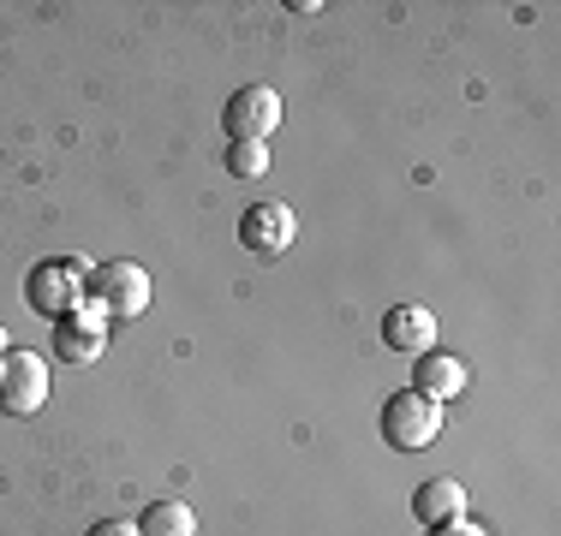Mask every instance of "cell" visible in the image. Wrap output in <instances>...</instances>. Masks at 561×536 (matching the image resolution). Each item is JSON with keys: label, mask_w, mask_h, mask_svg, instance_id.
I'll return each mask as SVG.
<instances>
[{"label": "cell", "mask_w": 561, "mask_h": 536, "mask_svg": "<svg viewBox=\"0 0 561 536\" xmlns=\"http://www.w3.org/2000/svg\"><path fill=\"white\" fill-rule=\"evenodd\" d=\"M382 340L407 358H424V352H436V316L424 311V304H394V311L382 316Z\"/></svg>", "instance_id": "8"}, {"label": "cell", "mask_w": 561, "mask_h": 536, "mask_svg": "<svg viewBox=\"0 0 561 536\" xmlns=\"http://www.w3.org/2000/svg\"><path fill=\"white\" fill-rule=\"evenodd\" d=\"M412 518H419L424 531L431 525H448V518H466V489L454 477H431L412 489Z\"/></svg>", "instance_id": "10"}, {"label": "cell", "mask_w": 561, "mask_h": 536, "mask_svg": "<svg viewBox=\"0 0 561 536\" xmlns=\"http://www.w3.org/2000/svg\"><path fill=\"white\" fill-rule=\"evenodd\" d=\"M48 364L36 352H19L12 346L7 358H0V411L7 418H31V411H43L48 406Z\"/></svg>", "instance_id": "5"}, {"label": "cell", "mask_w": 561, "mask_h": 536, "mask_svg": "<svg viewBox=\"0 0 561 536\" xmlns=\"http://www.w3.org/2000/svg\"><path fill=\"white\" fill-rule=\"evenodd\" d=\"M90 536H138V525H126V518H102Z\"/></svg>", "instance_id": "14"}, {"label": "cell", "mask_w": 561, "mask_h": 536, "mask_svg": "<svg viewBox=\"0 0 561 536\" xmlns=\"http://www.w3.org/2000/svg\"><path fill=\"white\" fill-rule=\"evenodd\" d=\"M48 346H55L60 364H96L102 346H108V316L102 311H66L55 316V334H48Z\"/></svg>", "instance_id": "7"}, {"label": "cell", "mask_w": 561, "mask_h": 536, "mask_svg": "<svg viewBox=\"0 0 561 536\" xmlns=\"http://www.w3.org/2000/svg\"><path fill=\"white\" fill-rule=\"evenodd\" d=\"M293 238H299V214L287 203H251L239 214V245H245L251 257H287Z\"/></svg>", "instance_id": "6"}, {"label": "cell", "mask_w": 561, "mask_h": 536, "mask_svg": "<svg viewBox=\"0 0 561 536\" xmlns=\"http://www.w3.org/2000/svg\"><path fill=\"white\" fill-rule=\"evenodd\" d=\"M90 311L102 316H144L150 311V275L138 263L114 257V263H96L90 268Z\"/></svg>", "instance_id": "3"}, {"label": "cell", "mask_w": 561, "mask_h": 536, "mask_svg": "<svg viewBox=\"0 0 561 536\" xmlns=\"http://www.w3.org/2000/svg\"><path fill=\"white\" fill-rule=\"evenodd\" d=\"M227 173L233 179H263L270 173V143H227Z\"/></svg>", "instance_id": "12"}, {"label": "cell", "mask_w": 561, "mask_h": 536, "mask_svg": "<svg viewBox=\"0 0 561 536\" xmlns=\"http://www.w3.org/2000/svg\"><path fill=\"white\" fill-rule=\"evenodd\" d=\"M412 394H424V399H436V406H448L454 394H466V364H460V358H448V352L412 358Z\"/></svg>", "instance_id": "9"}, {"label": "cell", "mask_w": 561, "mask_h": 536, "mask_svg": "<svg viewBox=\"0 0 561 536\" xmlns=\"http://www.w3.org/2000/svg\"><path fill=\"white\" fill-rule=\"evenodd\" d=\"M431 536H490V531L472 525V518H448V525H431Z\"/></svg>", "instance_id": "13"}, {"label": "cell", "mask_w": 561, "mask_h": 536, "mask_svg": "<svg viewBox=\"0 0 561 536\" xmlns=\"http://www.w3.org/2000/svg\"><path fill=\"white\" fill-rule=\"evenodd\" d=\"M138 536H197V513L185 501H150L138 518Z\"/></svg>", "instance_id": "11"}, {"label": "cell", "mask_w": 561, "mask_h": 536, "mask_svg": "<svg viewBox=\"0 0 561 536\" xmlns=\"http://www.w3.org/2000/svg\"><path fill=\"white\" fill-rule=\"evenodd\" d=\"M443 435V406L424 394H412V387H400V394L382 399V441H389L394 453H419L431 447V441Z\"/></svg>", "instance_id": "2"}, {"label": "cell", "mask_w": 561, "mask_h": 536, "mask_svg": "<svg viewBox=\"0 0 561 536\" xmlns=\"http://www.w3.org/2000/svg\"><path fill=\"white\" fill-rule=\"evenodd\" d=\"M24 304L36 316H66L90 304V263L84 257H60V263H36L24 280Z\"/></svg>", "instance_id": "1"}, {"label": "cell", "mask_w": 561, "mask_h": 536, "mask_svg": "<svg viewBox=\"0 0 561 536\" xmlns=\"http://www.w3.org/2000/svg\"><path fill=\"white\" fill-rule=\"evenodd\" d=\"M221 126H227V143H270L280 126V96L270 84H239L221 107Z\"/></svg>", "instance_id": "4"}, {"label": "cell", "mask_w": 561, "mask_h": 536, "mask_svg": "<svg viewBox=\"0 0 561 536\" xmlns=\"http://www.w3.org/2000/svg\"><path fill=\"white\" fill-rule=\"evenodd\" d=\"M12 352V334H7V322H0V358H7Z\"/></svg>", "instance_id": "15"}]
</instances>
